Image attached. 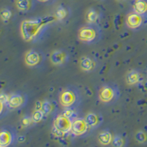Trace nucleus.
Here are the masks:
<instances>
[{"instance_id": "obj_28", "label": "nucleus", "mask_w": 147, "mask_h": 147, "mask_svg": "<svg viewBox=\"0 0 147 147\" xmlns=\"http://www.w3.org/2000/svg\"><path fill=\"white\" fill-rule=\"evenodd\" d=\"M119 1H126V0H119Z\"/></svg>"}, {"instance_id": "obj_22", "label": "nucleus", "mask_w": 147, "mask_h": 147, "mask_svg": "<svg viewBox=\"0 0 147 147\" xmlns=\"http://www.w3.org/2000/svg\"><path fill=\"white\" fill-rule=\"evenodd\" d=\"M135 139L138 144H147V131L144 129H140L136 133Z\"/></svg>"}, {"instance_id": "obj_6", "label": "nucleus", "mask_w": 147, "mask_h": 147, "mask_svg": "<svg viewBox=\"0 0 147 147\" xmlns=\"http://www.w3.org/2000/svg\"><path fill=\"white\" fill-rule=\"evenodd\" d=\"M18 138L16 129L13 126H2L0 132V146H10L16 141H18Z\"/></svg>"}, {"instance_id": "obj_17", "label": "nucleus", "mask_w": 147, "mask_h": 147, "mask_svg": "<svg viewBox=\"0 0 147 147\" xmlns=\"http://www.w3.org/2000/svg\"><path fill=\"white\" fill-rule=\"evenodd\" d=\"M99 141L102 145L107 146L112 144L113 136L112 133L110 132L109 129H103L99 135Z\"/></svg>"}, {"instance_id": "obj_4", "label": "nucleus", "mask_w": 147, "mask_h": 147, "mask_svg": "<svg viewBox=\"0 0 147 147\" xmlns=\"http://www.w3.org/2000/svg\"><path fill=\"white\" fill-rule=\"evenodd\" d=\"M102 35V29L98 24L87 23L78 32V38L86 44H96L101 40Z\"/></svg>"}, {"instance_id": "obj_27", "label": "nucleus", "mask_w": 147, "mask_h": 147, "mask_svg": "<svg viewBox=\"0 0 147 147\" xmlns=\"http://www.w3.org/2000/svg\"><path fill=\"white\" fill-rule=\"evenodd\" d=\"M37 2H40L42 4H47V5H51L54 3L56 0H36Z\"/></svg>"}, {"instance_id": "obj_7", "label": "nucleus", "mask_w": 147, "mask_h": 147, "mask_svg": "<svg viewBox=\"0 0 147 147\" xmlns=\"http://www.w3.org/2000/svg\"><path fill=\"white\" fill-rule=\"evenodd\" d=\"M28 102V96L22 91H16L10 94L7 107L9 110H20L27 105Z\"/></svg>"}, {"instance_id": "obj_14", "label": "nucleus", "mask_w": 147, "mask_h": 147, "mask_svg": "<svg viewBox=\"0 0 147 147\" xmlns=\"http://www.w3.org/2000/svg\"><path fill=\"white\" fill-rule=\"evenodd\" d=\"M40 109L46 115H49L57 111V104L54 100L44 99L43 102H40Z\"/></svg>"}, {"instance_id": "obj_21", "label": "nucleus", "mask_w": 147, "mask_h": 147, "mask_svg": "<svg viewBox=\"0 0 147 147\" xmlns=\"http://www.w3.org/2000/svg\"><path fill=\"white\" fill-rule=\"evenodd\" d=\"M127 145V139L124 135L117 134L113 136L112 146L114 147H123Z\"/></svg>"}, {"instance_id": "obj_8", "label": "nucleus", "mask_w": 147, "mask_h": 147, "mask_svg": "<svg viewBox=\"0 0 147 147\" xmlns=\"http://www.w3.org/2000/svg\"><path fill=\"white\" fill-rule=\"evenodd\" d=\"M92 129L89 127L85 117H79L75 119L72 123L71 135L74 137H85L89 135Z\"/></svg>"}, {"instance_id": "obj_1", "label": "nucleus", "mask_w": 147, "mask_h": 147, "mask_svg": "<svg viewBox=\"0 0 147 147\" xmlns=\"http://www.w3.org/2000/svg\"><path fill=\"white\" fill-rule=\"evenodd\" d=\"M55 20H57L55 16H45L23 21L21 24L22 38L27 42L38 41Z\"/></svg>"}, {"instance_id": "obj_9", "label": "nucleus", "mask_w": 147, "mask_h": 147, "mask_svg": "<svg viewBox=\"0 0 147 147\" xmlns=\"http://www.w3.org/2000/svg\"><path fill=\"white\" fill-rule=\"evenodd\" d=\"M44 60L43 54L35 49L28 51L24 56V62L30 67H36L40 65Z\"/></svg>"}, {"instance_id": "obj_20", "label": "nucleus", "mask_w": 147, "mask_h": 147, "mask_svg": "<svg viewBox=\"0 0 147 147\" xmlns=\"http://www.w3.org/2000/svg\"><path fill=\"white\" fill-rule=\"evenodd\" d=\"M69 13V9L67 7V6L63 5H60L56 10L55 12V17L57 18V20L62 21L64 20Z\"/></svg>"}, {"instance_id": "obj_18", "label": "nucleus", "mask_w": 147, "mask_h": 147, "mask_svg": "<svg viewBox=\"0 0 147 147\" xmlns=\"http://www.w3.org/2000/svg\"><path fill=\"white\" fill-rule=\"evenodd\" d=\"M33 0H17L16 7L22 12H29L33 7Z\"/></svg>"}, {"instance_id": "obj_2", "label": "nucleus", "mask_w": 147, "mask_h": 147, "mask_svg": "<svg viewBox=\"0 0 147 147\" xmlns=\"http://www.w3.org/2000/svg\"><path fill=\"white\" fill-rule=\"evenodd\" d=\"M58 100L64 108L77 109L82 102V96L78 88L68 85L60 93Z\"/></svg>"}, {"instance_id": "obj_12", "label": "nucleus", "mask_w": 147, "mask_h": 147, "mask_svg": "<svg viewBox=\"0 0 147 147\" xmlns=\"http://www.w3.org/2000/svg\"><path fill=\"white\" fill-rule=\"evenodd\" d=\"M144 23V16L136 12L129 14L126 18V24L129 29L137 30L142 26Z\"/></svg>"}, {"instance_id": "obj_3", "label": "nucleus", "mask_w": 147, "mask_h": 147, "mask_svg": "<svg viewBox=\"0 0 147 147\" xmlns=\"http://www.w3.org/2000/svg\"><path fill=\"white\" fill-rule=\"evenodd\" d=\"M74 119L63 113L57 114L52 121V134L58 138H63L71 134Z\"/></svg>"}, {"instance_id": "obj_10", "label": "nucleus", "mask_w": 147, "mask_h": 147, "mask_svg": "<svg viewBox=\"0 0 147 147\" xmlns=\"http://www.w3.org/2000/svg\"><path fill=\"white\" fill-rule=\"evenodd\" d=\"M70 55L65 49H57L54 51L50 56L52 63L57 66H62L69 62Z\"/></svg>"}, {"instance_id": "obj_19", "label": "nucleus", "mask_w": 147, "mask_h": 147, "mask_svg": "<svg viewBox=\"0 0 147 147\" xmlns=\"http://www.w3.org/2000/svg\"><path fill=\"white\" fill-rule=\"evenodd\" d=\"M100 18V14L94 8H90L86 14V21L87 23L98 24V21Z\"/></svg>"}, {"instance_id": "obj_26", "label": "nucleus", "mask_w": 147, "mask_h": 147, "mask_svg": "<svg viewBox=\"0 0 147 147\" xmlns=\"http://www.w3.org/2000/svg\"><path fill=\"white\" fill-rule=\"evenodd\" d=\"M9 97H10V95H8L7 94H6V93H2L1 96H0V102H1V105L7 106V104L9 100Z\"/></svg>"}, {"instance_id": "obj_11", "label": "nucleus", "mask_w": 147, "mask_h": 147, "mask_svg": "<svg viewBox=\"0 0 147 147\" xmlns=\"http://www.w3.org/2000/svg\"><path fill=\"white\" fill-rule=\"evenodd\" d=\"M85 119L92 130L99 128L102 125L104 121L102 113L97 111L90 112L88 113L87 115L85 116Z\"/></svg>"}, {"instance_id": "obj_23", "label": "nucleus", "mask_w": 147, "mask_h": 147, "mask_svg": "<svg viewBox=\"0 0 147 147\" xmlns=\"http://www.w3.org/2000/svg\"><path fill=\"white\" fill-rule=\"evenodd\" d=\"M45 116L46 115L40 109H38V110H35L33 113L32 114V118L33 119V121L35 122V124L41 121Z\"/></svg>"}, {"instance_id": "obj_24", "label": "nucleus", "mask_w": 147, "mask_h": 147, "mask_svg": "<svg viewBox=\"0 0 147 147\" xmlns=\"http://www.w3.org/2000/svg\"><path fill=\"white\" fill-rule=\"evenodd\" d=\"M33 124H35V122L33 121L32 115H27L22 118V127H24V128H28V127H30Z\"/></svg>"}, {"instance_id": "obj_13", "label": "nucleus", "mask_w": 147, "mask_h": 147, "mask_svg": "<svg viewBox=\"0 0 147 147\" xmlns=\"http://www.w3.org/2000/svg\"><path fill=\"white\" fill-rule=\"evenodd\" d=\"M80 68L85 72L94 71L97 66V63L94 58L88 56H84L80 59Z\"/></svg>"}, {"instance_id": "obj_16", "label": "nucleus", "mask_w": 147, "mask_h": 147, "mask_svg": "<svg viewBox=\"0 0 147 147\" xmlns=\"http://www.w3.org/2000/svg\"><path fill=\"white\" fill-rule=\"evenodd\" d=\"M133 11L141 16H145L147 13V0H134Z\"/></svg>"}, {"instance_id": "obj_15", "label": "nucleus", "mask_w": 147, "mask_h": 147, "mask_svg": "<svg viewBox=\"0 0 147 147\" xmlns=\"http://www.w3.org/2000/svg\"><path fill=\"white\" fill-rule=\"evenodd\" d=\"M141 80H142V76L138 71L135 69L129 71L126 76V81L129 85H136L140 83Z\"/></svg>"}, {"instance_id": "obj_5", "label": "nucleus", "mask_w": 147, "mask_h": 147, "mask_svg": "<svg viewBox=\"0 0 147 147\" xmlns=\"http://www.w3.org/2000/svg\"><path fill=\"white\" fill-rule=\"evenodd\" d=\"M120 90L117 85L113 83H107L102 85L98 92V98L104 104L110 105L119 99Z\"/></svg>"}, {"instance_id": "obj_25", "label": "nucleus", "mask_w": 147, "mask_h": 147, "mask_svg": "<svg viewBox=\"0 0 147 147\" xmlns=\"http://www.w3.org/2000/svg\"><path fill=\"white\" fill-rule=\"evenodd\" d=\"M12 16V12L10 9L5 7V8L2 9L1 11V18L4 22H7L11 18Z\"/></svg>"}]
</instances>
